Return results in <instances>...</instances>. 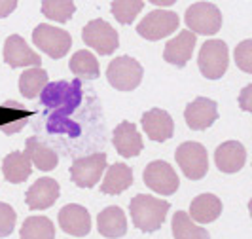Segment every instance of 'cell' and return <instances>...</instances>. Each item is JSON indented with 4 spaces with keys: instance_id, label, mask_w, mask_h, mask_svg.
<instances>
[{
    "instance_id": "1",
    "label": "cell",
    "mask_w": 252,
    "mask_h": 239,
    "mask_svg": "<svg viewBox=\"0 0 252 239\" xmlns=\"http://www.w3.org/2000/svg\"><path fill=\"white\" fill-rule=\"evenodd\" d=\"M169 209H171L169 202L148 196V194H137L129 203L133 224L140 232H146V234H152L163 226Z\"/></svg>"
},
{
    "instance_id": "2",
    "label": "cell",
    "mask_w": 252,
    "mask_h": 239,
    "mask_svg": "<svg viewBox=\"0 0 252 239\" xmlns=\"http://www.w3.org/2000/svg\"><path fill=\"white\" fill-rule=\"evenodd\" d=\"M142 74L144 68L142 65L129 57V55H122L110 61L108 68H106V78L110 82V86L116 88L118 91H133L140 86L142 82Z\"/></svg>"
},
{
    "instance_id": "3",
    "label": "cell",
    "mask_w": 252,
    "mask_h": 239,
    "mask_svg": "<svg viewBox=\"0 0 252 239\" xmlns=\"http://www.w3.org/2000/svg\"><path fill=\"white\" fill-rule=\"evenodd\" d=\"M184 21L188 25L189 33L211 36V34H216L222 27V13L218 10V6L211 2H195L186 10Z\"/></svg>"
},
{
    "instance_id": "4",
    "label": "cell",
    "mask_w": 252,
    "mask_h": 239,
    "mask_svg": "<svg viewBox=\"0 0 252 239\" xmlns=\"http://www.w3.org/2000/svg\"><path fill=\"white\" fill-rule=\"evenodd\" d=\"M178 167L189 180H201L209 171V154L201 142H182L175 152Z\"/></svg>"
},
{
    "instance_id": "5",
    "label": "cell",
    "mask_w": 252,
    "mask_h": 239,
    "mask_svg": "<svg viewBox=\"0 0 252 239\" xmlns=\"http://www.w3.org/2000/svg\"><path fill=\"white\" fill-rule=\"evenodd\" d=\"M227 63H229V51L224 40H207L199 50L197 65L205 78L218 80L226 74Z\"/></svg>"
},
{
    "instance_id": "6",
    "label": "cell",
    "mask_w": 252,
    "mask_h": 239,
    "mask_svg": "<svg viewBox=\"0 0 252 239\" xmlns=\"http://www.w3.org/2000/svg\"><path fill=\"white\" fill-rule=\"evenodd\" d=\"M84 44L93 48L101 55H112L120 48V34L110 23L104 19H93L82 29Z\"/></svg>"
},
{
    "instance_id": "7",
    "label": "cell",
    "mask_w": 252,
    "mask_h": 239,
    "mask_svg": "<svg viewBox=\"0 0 252 239\" xmlns=\"http://www.w3.org/2000/svg\"><path fill=\"white\" fill-rule=\"evenodd\" d=\"M32 42L38 50L50 55L51 59L64 57L72 46V38L64 29H57L53 25H46V23L38 25L32 31Z\"/></svg>"
},
{
    "instance_id": "8",
    "label": "cell",
    "mask_w": 252,
    "mask_h": 239,
    "mask_svg": "<svg viewBox=\"0 0 252 239\" xmlns=\"http://www.w3.org/2000/svg\"><path fill=\"white\" fill-rule=\"evenodd\" d=\"M180 25V19L175 12L171 10H154V12L146 13L144 19L137 25V33L139 36L146 38V40H161V38L173 34Z\"/></svg>"
},
{
    "instance_id": "9",
    "label": "cell",
    "mask_w": 252,
    "mask_h": 239,
    "mask_svg": "<svg viewBox=\"0 0 252 239\" xmlns=\"http://www.w3.org/2000/svg\"><path fill=\"white\" fill-rule=\"evenodd\" d=\"M104 169H106V154L104 152L89 154L74 160L70 167V178L80 188H93L101 180Z\"/></svg>"
},
{
    "instance_id": "10",
    "label": "cell",
    "mask_w": 252,
    "mask_h": 239,
    "mask_svg": "<svg viewBox=\"0 0 252 239\" xmlns=\"http://www.w3.org/2000/svg\"><path fill=\"white\" fill-rule=\"evenodd\" d=\"M142 180L152 192H156L159 196H173L180 186L177 171L161 160H156L146 165V169L142 173Z\"/></svg>"
},
{
    "instance_id": "11",
    "label": "cell",
    "mask_w": 252,
    "mask_h": 239,
    "mask_svg": "<svg viewBox=\"0 0 252 239\" xmlns=\"http://www.w3.org/2000/svg\"><path fill=\"white\" fill-rule=\"evenodd\" d=\"M42 95V102L50 108H63L64 112H72L78 102L82 99V89H80V82L76 80L72 84L68 82H55V84H48Z\"/></svg>"
},
{
    "instance_id": "12",
    "label": "cell",
    "mask_w": 252,
    "mask_h": 239,
    "mask_svg": "<svg viewBox=\"0 0 252 239\" xmlns=\"http://www.w3.org/2000/svg\"><path fill=\"white\" fill-rule=\"evenodd\" d=\"M184 120L189 129L193 131H205L218 120V104L213 99L197 97L191 101L184 110Z\"/></svg>"
},
{
    "instance_id": "13",
    "label": "cell",
    "mask_w": 252,
    "mask_h": 239,
    "mask_svg": "<svg viewBox=\"0 0 252 239\" xmlns=\"http://www.w3.org/2000/svg\"><path fill=\"white\" fill-rule=\"evenodd\" d=\"M4 61L12 68H21V67H40L42 59L36 51L29 48L25 38L19 34H12L4 42Z\"/></svg>"
},
{
    "instance_id": "14",
    "label": "cell",
    "mask_w": 252,
    "mask_h": 239,
    "mask_svg": "<svg viewBox=\"0 0 252 239\" xmlns=\"http://www.w3.org/2000/svg\"><path fill=\"white\" fill-rule=\"evenodd\" d=\"M59 226L72 238H84L91 232V216L86 207L68 203L59 211Z\"/></svg>"
},
{
    "instance_id": "15",
    "label": "cell",
    "mask_w": 252,
    "mask_h": 239,
    "mask_svg": "<svg viewBox=\"0 0 252 239\" xmlns=\"http://www.w3.org/2000/svg\"><path fill=\"white\" fill-rule=\"evenodd\" d=\"M59 182L51 176H42L36 182L27 190V205L32 211H42V209H50L53 203L59 200Z\"/></svg>"
},
{
    "instance_id": "16",
    "label": "cell",
    "mask_w": 252,
    "mask_h": 239,
    "mask_svg": "<svg viewBox=\"0 0 252 239\" xmlns=\"http://www.w3.org/2000/svg\"><path fill=\"white\" fill-rule=\"evenodd\" d=\"M140 124L146 131V137L154 142H165L175 133V122L171 114L161 108H152L148 112H144L140 118Z\"/></svg>"
},
{
    "instance_id": "17",
    "label": "cell",
    "mask_w": 252,
    "mask_h": 239,
    "mask_svg": "<svg viewBox=\"0 0 252 239\" xmlns=\"http://www.w3.org/2000/svg\"><path fill=\"white\" fill-rule=\"evenodd\" d=\"M195 42H197V38H195L193 33L180 31L177 34V38H173V40L167 42L163 51V59L167 63L178 67V68L186 67V63H188L189 59H191V55H193Z\"/></svg>"
},
{
    "instance_id": "18",
    "label": "cell",
    "mask_w": 252,
    "mask_h": 239,
    "mask_svg": "<svg viewBox=\"0 0 252 239\" xmlns=\"http://www.w3.org/2000/svg\"><path fill=\"white\" fill-rule=\"evenodd\" d=\"M215 162L222 173H237L245 167L247 150L239 140H226L216 148Z\"/></svg>"
},
{
    "instance_id": "19",
    "label": "cell",
    "mask_w": 252,
    "mask_h": 239,
    "mask_svg": "<svg viewBox=\"0 0 252 239\" xmlns=\"http://www.w3.org/2000/svg\"><path fill=\"white\" fill-rule=\"evenodd\" d=\"M112 142L116 146V152L124 158H135L142 152V137L137 131V126L131 122H122L114 129Z\"/></svg>"
},
{
    "instance_id": "20",
    "label": "cell",
    "mask_w": 252,
    "mask_h": 239,
    "mask_svg": "<svg viewBox=\"0 0 252 239\" xmlns=\"http://www.w3.org/2000/svg\"><path fill=\"white\" fill-rule=\"evenodd\" d=\"M97 230H99V234H101L102 238H124L127 232L126 213L120 207H116V205H110V207L102 209L99 216H97Z\"/></svg>"
},
{
    "instance_id": "21",
    "label": "cell",
    "mask_w": 252,
    "mask_h": 239,
    "mask_svg": "<svg viewBox=\"0 0 252 239\" xmlns=\"http://www.w3.org/2000/svg\"><path fill=\"white\" fill-rule=\"evenodd\" d=\"M220 214H222V202L215 194H199L189 203L188 216L193 222L209 224V222H215Z\"/></svg>"
},
{
    "instance_id": "22",
    "label": "cell",
    "mask_w": 252,
    "mask_h": 239,
    "mask_svg": "<svg viewBox=\"0 0 252 239\" xmlns=\"http://www.w3.org/2000/svg\"><path fill=\"white\" fill-rule=\"evenodd\" d=\"M27 158L31 160V164L34 165L40 171H51L59 164V156L57 152L50 148L46 142H42L38 137H31L27 140L25 146Z\"/></svg>"
},
{
    "instance_id": "23",
    "label": "cell",
    "mask_w": 252,
    "mask_h": 239,
    "mask_svg": "<svg viewBox=\"0 0 252 239\" xmlns=\"http://www.w3.org/2000/svg\"><path fill=\"white\" fill-rule=\"evenodd\" d=\"M31 116H32V112L25 110L19 102H4L0 106V131L6 133V135H13V133L21 131L27 126Z\"/></svg>"
},
{
    "instance_id": "24",
    "label": "cell",
    "mask_w": 252,
    "mask_h": 239,
    "mask_svg": "<svg viewBox=\"0 0 252 239\" xmlns=\"http://www.w3.org/2000/svg\"><path fill=\"white\" fill-rule=\"evenodd\" d=\"M2 173L4 178L12 184H21L32 173V164L27 158L25 152H10L2 162Z\"/></svg>"
},
{
    "instance_id": "25",
    "label": "cell",
    "mask_w": 252,
    "mask_h": 239,
    "mask_svg": "<svg viewBox=\"0 0 252 239\" xmlns=\"http://www.w3.org/2000/svg\"><path fill=\"white\" fill-rule=\"evenodd\" d=\"M133 184V171L131 167L126 164H114L108 167L104 180L101 184L102 194H108V196H118L122 192H126L129 186Z\"/></svg>"
},
{
    "instance_id": "26",
    "label": "cell",
    "mask_w": 252,
    "mask_h": 239,
    "mask_svg": "<svg viewBox=\"0 0 252 239\" xmlns=\"http://www.w3.org/2000/svg\"><path fill=\"white\" fill-rule=\"evenodd\" d=\"M48 86V72L42 67H32L19 76V91L25 99L38 97Z\"/></svg>"
},
{
    "instance_id": "27",
    "label": "cell",
    "mask_w": 252,
    "mask_h": 239,
    "mask_svg": "<svg viewBox=\"0 0 252 239\" xmlns=\"http://www.w3.org/2000/svg\"><path fill=\"white\" fill-rule=\"evenodd\" d=\"M68 67H70L72 74L78 76V78H84V80H95V78H99V74H101L97 57L88 50L76 51L74 55L70 57Z\"/></svg>"
},
{
    "instance_id": "28",
    "label": "cell",
    "mask_w": 252,
    "mask_h": 239,
    "mask_svg": "<svg viewBox=\"0 0 252 239\" xmlns=\"http://www.w3.org/2000/svg\"><path fill=\"white\" fill-rule=\"evenodd\" d=\"M173 238L175 239H211L209 232L195 224L188 213L177 211L173 216Z\"/></svg>"
},
{
    "instance_id": "29",
    "label": "cell",
    "mask_w": 252,
    "mask_h": 239,
    "mask_svg": "<svg viewBox=\"0 0 252 239\" xmlns=\"http://www.w3.org/2000/svg\"><path fill=\"white\" fill-rule=\"evenodd\" d=\"M19 239H55V226L48 216H29L21 226Z\"/></svg>"
},
{
    "instance_id": "30",
    "label": "cell",
    "mask_w": 252,
    "mask_h": 239,
    "mask_svg": "<svg viewBox=\"0 0 252 239\" xmlns=\"http://www.w3.org/2000/svg\"><path fill=\"white\" fill-rule=\"evenodd\" d=\"M76 12V4L70 0H44L42 13L57 23H66Z\"/></svg>"
},
{
    "instance_id": "31",
    "label": "cell",
    "mask_w": 252,
    "mask_h": 239,
    "mask_svg": "<svg viewBox=\"0 0 252 239\" xmlns=\"http://www.w3.org/2000/svg\"><path fill=\"white\" fill-rule=\"evenodd\" d=\"M142 8H144V2L142 0H114L112 4H110L112 15L122 25L133 23Z\"/></svg>"
},
{
    "instance_id": "32",
    "label": "cell",
    "mask_w": 252,
    "mask_h": 239,
    "mask_svg": "<svg viewBox=\"0 0 252 239\" xmlns=\"http://www.w3.org/2000/svg\"><path fill=\"white\" fill-rule=\"evenodd\" d=\"M235 63L243 72H252V40H243L235 48Z\"/></svg>"
},
{
    "instance_id": "33",
    "label": "cell",
    "mask_w": 252,
    "mask_h": 239,
    "mask_svg": "<svg viewBox=\"0 0 252 239\" xmlns=\"http://www.w3.org/2000/svg\"><path fill=\"white\" fill-rule=\"evenodd\" d=\"M17 214L8 203L0 202V238H8L15 228Z\"/></svg>"
},
{
    "instance_id": "34",
    "label": "cell",
    "mask_w": 252,
    "mask_h": 239,
    "mask_svg": "<svg viewBox=\"0 0 252 239\" xmlns=\"http://www.w3.org/2000/svg\"><path fill=\"white\" fill-rule=\"evenodd\" d=\"M251 93H252V84H249L247 88L241 91V97H239V104L243 110L251 112L252 110V102H251Z\"/></svg>"
},
{
    "instance_id": "35",
    "label": "cell",
    "mask_w": 252,
    "mask_h": 239,
    "mask_svg": "<svg viewBox=\"0 0 252 239\" xmlns=\"http://www.w3.org/2000/svg\"><path fill=\"white\" fill-rule=\"evenodd\" d=\"M15 8H17V2L15 0H0V19L2 17H8Z\"/></svg>"
},
{
    "instance_id": "36",
    "label": "cell",
    "mask_w": 252,
    "mask_h": 239,
    "mask_svg": "<svg viewBox=\"0 0 252 239\" xmlns=\"http://www.w3.org/2000/svg\"><path fill=\"white\" fill-rule=\"evenodd\" d=\"M152 2H154L156 6H171V4H173V0H163V2H161V0H152Z\"/></svg>"
}]
</instances>
